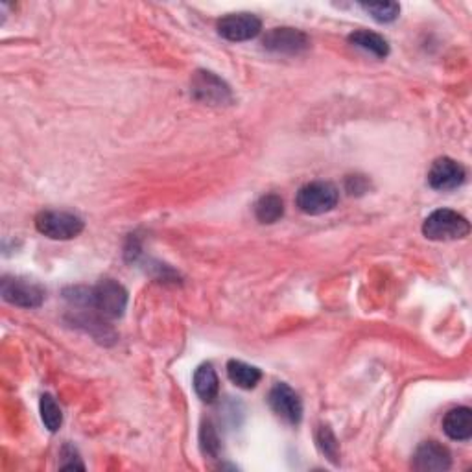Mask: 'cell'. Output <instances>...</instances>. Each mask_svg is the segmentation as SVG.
I'll return each mask as SVG.
<instances>
[{
  "mask_svg": "<svg viewBox=\"0 0 472 472\" xmlns=\"http://www.w3.org/2000/svg\"><path fill=\"white\" fill-rule=\"evenodd\" d=\"M76 305L90 306L97 310L102 318L116 320L120 318L125 306H128V292L116 280H100L92 288H73V296H67Z\"/></svg>",
  "mask_w": 472,
  "mask_h": 472,
  "instance_id": "obj_1",
  "label": "cell"
},
{
  "mask_svg": "<svg viewBox=\"0 0 472 472\" xmlns=\"http://www.w3.org/2000/svg\"><path fill=\"white\" fill-rule=\"evenodd\" d=\"M470 224L465 216L451 209L433 210L423 224V235L433 242H451L468 236Z\"/></svg>",
  "mask_w": 472,
  "mask_h": 472,
  "instance_id": "obj_2",
  "label": "cell"
},
{
  "mask_svg": "<svg viewBox=\"0 0 472 472\" xmlns=\"http://www.w3.org/2000/svg\"><path fill=\"white\" fill-rule=\"evenodd\" d=\"M339 200L338 188L327 181H313L299 188L297 207L301 212L310 216H320L330 212Z\"/></svg>",
  "mask_w": 472,
  "mask_h": 472,
  "instance_id": "obj_3",
  "label": "cell"
},
{
  "mask_svg": "<svg viewBox=\"0 0 472 472\" xmlns=\"http://www.w3.org/2000/svg\"><path fill=\"white\" fill-rule=\"evenodd\" d=\"M36 227L52 240H71L83 231V219L65 210H43L36 218Z\"/></svg>",
  "mask_w": 472,
  "mask_h": 472,
  "instance_id": "obj_4",
  "label": "cell"
},
{
  "mask_svg": "<svg viewBox=\"0 0 472 472\" xmlns=\"http://www.w3.org/2000/svg\"><path fill=\"white\" fill-rule=\"evenodd\" d=\"M261 31L262 21L253 13H229L218 21V34L233 43L255 39Z\"/></svg>",
  "mask_w": 472,
  "mask_h": 472,
  "instance_id": "obj_5",
  "label": "cell"
},
{
  "mask_svg": "<svg viewBox=\"0 0 472 472\" xmlns=\"http://www.w3.org/2000/svg\"><path fill=\"white\" fill-rule=\"evenodd\" d=\"M0 290L4 301L21 308H38L45 301V290L36 282L21 277H4Z\"/></svg>",
  "mask_w": 472,
  "mask_h": 472,
  "instance_id": "obj_6",
  "label": "cell"
},
{
  "mask_svg": "<svg viewBox=\"0 0 472 472\" xmlns=\"http://www.w3.org/2000/svg\"><path fill=\"white\" fill-rule=\"evenodd\" d=\"M193 94L200 102L210 106H224L233 100L229 85L209 71H198L193 78Z\"/></svg>",
  "mask_w": 472,
  "mask_h": 472,
  "instance_id": "obj_7",
  "label": "cell"
},
{
  "mask_svg": "<svg viewBox=\"0 0 472 472\" xmlns=\"http://www.w3.org/2000/svg\"><path fill=\"white\" fill-rule=\"evenodd\" d=\"M271 410L288 425H299L303 419V402L299 395L285 382H279L268 395Z\"/></svg>",
  "mask_w": 472,
  "mask_h": 472,
  "instance_id": "obj_8",
  "label": "cell"
},
{
  "mask_svg": "<svg viewBox=\"0 0 472 472\" xmlns=\"http://www.w3.org/2000/svg\"><path fill=\"white\" fill-rule=\"evenodd\" d=\"M467 172L465 168L451 159V157H439L435 159L428 170V185L433 188V191H454V188L461 186L465 183Z\"/></svg>",
  "mask_w": 472,
  "mask_h": 472,
  "instance_id": "obj_9",
  "label": "cell"
},
{
  "mask_svg": "<svg viewBox=\"0 0 472 472\" xmlns=\"http://www.w3.org/2000/svg\"><path fill=\"white\" fill-rule=\"evenodd\" d=\"M264 47L275 54L297 56V54H303L310 47V41L301 30L273 28L264 38Z\"/></svg>",
  "mask_w": 472,
  "mask_h": 472,
  "instance_id": "obj_10",
  "label": "cell"
},
{
  "mask_svg": "<svg viewBox=\"0 0 472 472\" xmlns=\"http://www.w3.org/2000/svg\"><path fill=\"white\" fill-rule=\"evenodd\" d=\"M452 465L451 451L437 442H425L414 454V468L419 472H442Z\"/></svg>",
  "mask_w": 472,
  "mask_h": 472,
  "instance_id": "obj_11",
  "label": "cell"
},
{
  "mask_svg": "<svg viewBox=\"0 0 472 472\" xmlns=\"http://www.w3.org/2000/svg\"><path fill=\"white\" fill-rule=\"evenodd\" d=\"M443 432L454 442H468L472 437V410L459 406L451 410L443 419Z\"/></svg>",
  "mask_w": 472,
  "mask_h": 472,
  "instance_id": "obj_12",
  "label": "cell"
},
{
  "mask_svg": "<svg viewBox=\"0 0 472 472\" xmlns=\"http://www.w3.org/2000/svg\"><path fill=\"white\" fill-rule=\"evenodd\" d=\"M194 391L207 404H212L218 399L219 381H218V374L210 364H203L196 369V373H194Z\"/></svg>",
  "mask_w": 472,
  "mask_h": 472,
  "instance_id": "obj_13",
  "label": "cell"
},
{
  "mask_svg": "<svg viewBox=\"0 0 472 472\" xmlns=\"http://www.w3.org/2000/svg\"><path fill=\"white\" fill-rule=\"evenodd\" d=\"M227 376L235 386L242 390H253L261 382L262 373L255 365H249L240 360H231L227 364Z\"/></svg>",
  "mask_w": 472,
  "mask_h": 472,
  "instance_id": "obj_14",
  "label": "cell"
},
{
  "mask_svg": "<svg viewBox=\"0 0 472 472\" xmlns=\"http://www.w3.org/2000/svg\"><path fill=\"white\" fill-rule=\"evenodd\" d=\"M349 43L376 57H386L390 54L388 41L381 34H374V31H369V30L353 31V34L349 36Z\"/></svg>",
  "mask_w": 472,
  "mask_h": 472,
  "instance_id": "obj_15",
  "label": "cell"
},
{
  "mask_svg": "<svg viewBox=\"0 0 472 472\" xmlns=\"http://www.w3.org/2000/svg\"><path fill=\"white\" fill-rule=\"evenodd\" d=\"M255 216L261 224H275L285 216V203L277 194L262 196L255 205Z\"/></svg>",
  "mask_w": 472,
  "mask_h": 472,
  "instance_id": "obj_16",
  "label": "cell"
},
{
  "mask_svg": "<svg viewBox=\"0 0 472 472\" xmlns=\"http://www.w3.org/2000/svg\"><path fill=\"white\" fill-rule=\"evenodd\" d=\"M39 408H41V419L45 426L50 432H57L63 425V412H61L59 404L56 402V399L52 395H43Z\"/></svg>",
  "mask_w": 472,
  "mask_h": 472,
  "instance_id": "obj_17",
  "label": "cell"
},
{
  "mask_svg": "<svg viewBox=\"0 0 472 472\" xmlns=\"http://www.w3.org/2000/svg\"><path fill=\"white\" fill-rule=\"evenodd\" d=\"M362 8L376 21V22H393L399 13L400 6L397 3H371V4H362Z\"/></svg>",
  "mask_w": 472,
  "mask_h": 472,
  "instance_id": "obj_18",
  "label": "cell"
},
{
  "mask_svg": "<svg viewBox=\"0 0 472 472\" xmlns=\"http://www.w3.org/2000/svg\"><path fill=\"white\" fill-rule=\"evenodd\" d=\"M318 447L322 449V452H323L332 463H338L339 447H338V442H336L334 433H332L327 426H322L320 432H318Z\"/></svg>",
  "mask_w": 472,
  "mask_h": 472,
  "instance_id": "obj_19",
  "label": "cell"
},
{
  "mask_svg": "<svg viewBox=\"0 0 472 472\" xmlns=\"http://www.w3.org/2000/svg\"><path fill=\"white\" fill-rule=\"evenodd\" d=\"M202 447H203V452L210 454V456H216L219 451L218 435L210 425H205L202 430Z\"/></svg>",
  "mask_w": 472,
  "mask_h": 472,
  "instance_id": "obj_20",
  "label": "cell"
}]
</instances>
